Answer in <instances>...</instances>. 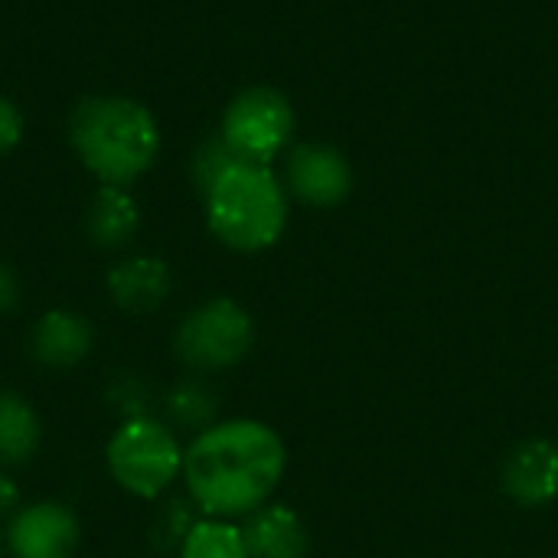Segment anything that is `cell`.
<instances>
[{
	"label": "cell",
	"instance_id": "5bb4252c",
	"mask_svg": "<svg viewBox=\"0 0 558 558\" xmlns=\"http://www.w3.org/2000/svg\"><path fill=\"white\" fill-rule=\"evenodd\" d=\"M43 445V422L36 409L10 389H0V468H23Z\"/></svg>",
	"mask_w": 558,
	"mask_h": 558
},
{
	"label": "cell",
	"instance_id": "e0dca14e",
	"mask_svg": "<svg viewBox=\"0 0 558 558\" xmlns=\"http://www.w3.org/2000/svg\"><path fill=\"white\" fill-rule=\"evenodd\" d=\"M235 163H242V157L216 134V137H209V141H203L199 147H196V154H193V160H190V177H193V186L206 196Z\"/></svg>",
	"mask_w": 558,
	"mask_h": 558
},
{
	"label": "cell",
	"instance_id": "ac0fdd59",
	"mask_svg": "<svg viewBox=\"0 0 558 558\" xmlns=\"http://www.w3.org/2000/svg\"><path fill=\"white\" fill-rule=\"evenodd\" d=\"M193 500H170L157 510L154 523H150V543L160 553H180L186 533L196 526V513H193Z\"/></svg>",
	"mask_w": 558,
	"mask_h": 558
},
{
	"label": "cell",
	"instance_id": "9c48e42d",
	"mask_svg": "<svg viewBox=\"0 0 558 558\" xmlns=\"http://www.w3.org/2000/svg\"><path fill=\"white\" fill-rule=\"evenodd\" d=\"M500 487L517 507H549L558 500V445L549 438H530L517 445L504 468Z\"/></svg>",
	"mask_w": 558,
	"mask_h": 558
},
{
	"label": "cell",
	"instance_id": "6da1fadb",
	"mask_svg": "<svg viewBox=\"0 0 558 558\" xmlns=\"http://www.w3.org/2000/svg\"><path fill=\"white\" fill-rule=\"evenodd\" d=\"M288 468L281 435L258 418H226L193 435L183 451V487L213 520H245L278 490Z\"/></svg>",
	"mask_w": 558,
	"mask_h": 558
},
{
	"label": "cell",
	"instance_id": "9a60e30c",
	"mask_svg": "<svg viewBox=\"0 0 558 558\" xmlns=\"http://www.w3.org/2000/svg\"><path fill=\"white\" fill-rule=\"evenodd\" d=\"M163 412H167V425L173 432H190L199 435L209 425L219 422V392L203 379V376H190L180 379L167 399H163Z\"/></svg>",
	"mask_w": 558,
	"mask_h": 558
},
{
	"label": "cell",
	"instance_id": "2e32d148",
	"mask_svg": "<svg viewBox=\"0 0 558 558\" xmlns=\"http://www.w3.org/2000/svg\"><path fill=\"white\" fill-rule=\"evenodd\" d=\"M180 558H248L242 526H235L232 520L199 517L180 546Z\"/></svg>",
	"mask_w": 558,
	"mask_h": 558
},
{
	"label": "cell",
	"instance_id": "7402d4cb",
	"mask_svg": "<svg viewBox=\"0 0 558 558\" xmlns=\"http://www.w3.org/2000/svg\"><path fill=\"white\" fill-rule=\"evenodd\" d=\"M20 304V278L7 262H0V317L10 314Z\"/></svg>",
	"mask_w": 558,
	"mask_h": 558
},
{
	"label": "cell",
	"instance_id": "ffe728a7",
	"mask_svg": "<svg viewBox=\"0 0 558 558\" xmlns=\"http://www.w3.org/2000/svg\"><path fill=\"white\" fill-rule=\"evenodd\" d=\"M23 141V111L13 98L0 95V157H7Z\"/></svg>",
	"mask_w": 558,
	"mask_h": 558
},
{
	"label": "cell",
	"instance_id": "8fae6325",
	"mask_svg": "<svg viewBox=\"0 0 558 558\" xmlns=\"http://www.w3.org/2000/svg\"><path fill=\"white\" fill-rule=\"evenodd\" d=\"M105 288L111 304L124 314H150L170 298L173 275L170 265L157 255H128L111 265Z\"/></svg>",
	"mask_w": 558,
	"mask_h": 558
},
{
	"label": "cell",
	"instance_id": "5b68a950",
	"mask_svg": "<svg viewBox=\"0 0 558 558\" xmlns=\"http://www.w3.org/2000/svg\"><path fill=\"white\" fill-rule=\"evenodd\" d=\"M255 347V320L232 298H209L196 304L173 330L177 360L206 376L239 366Z\"/></svg>",
	"mask_w": 558,
	"mask_h": 558
},
{
	"label": "cell",
	"instance_id": "8992f818",
	"mask_svg": "<svg viewBox=\"0 0 558 558\" xmlns=\"http://www.w3.org/2000/svg\"><path fill=\"white\" fill-rule=\"evenodd\" d=\"M294 128L298 114L291 98L271 85H252L226 105L219 137L245 163L271 167V160L291 147Z\"/></svg>",
	"mask_w": 558,
	"mask_h": 558
},
{
	"label": "cell",
	"instance_id": "7a4b0ae2",
	"mask_svg": "<svg viewBox=\"0 0 558 558\" xmlns=\"http://www.w3.org/2000/svg\"><path fill=\"white\" fill-rule=\"evenodd\" d=\"M69 144L101 186H131L154 167L160 128L150 108L128 95H92L69 118Z\"/></svg>",
	"mask_w": 558,
	"mask_h": 558
},
{
	"label": "cell",
	"instance_id": "3957f363",
	"mask_svg": "<svg viewBox=\"0 0 558 558\" xmlns=\"http://www.w3.org/2000/svg\"><path fill=\"white\" fill-rule=\"evenodd\" d=\"M206 226L232 252H265L288 226V190L265 163H235L206 196Z\"/></svg>",
	"mask_w": 558,
	"mask_h": 558
},
{
	"label": "cell",
	"instance_id": "d6986e66",
	"mask_svg": "<svg viewBox=\"0 0 558 558\" xmlns=\"http://www.w3.org/2000/svg\"><path fill=\"white\" fill-rule=\"evenodd\" d=\"M108 399H111V405L121 412V422L124 418H141V415H150L147 412V392L141 389V383L134 379V376H121L114 386H111V392H108Z\"/></svg>",
	"mask_w": 558,
	"mask_h": 558
},
{
	"label": "cell",
	"instance_id": "30bf717a",
	"mask_svg": "<svg viewBox=\"0 0 558 558\" xmlns=\"http://www.w3.org/2000/svg\"><path fill=\"white\" fill-rule=\"evenodd\" d=\"M95 347V327L88 317L56 307L46 311L29 330V356L46 369H75Z\"/></svg>",
	"mask_w": 558,
	"mask_h": 558
},
{
	"label": "cell",
	"instance_id": "44dd1931",
	"mask_svg": "<svg viewBox=\"0 0 558 558\" xmlns=\"http://www.w3.org/2000/svg\"><path fill=\"white\" fill-rule=\"evenodd\" d=\"M23 507V494H20V484L0 468V526H7L13 520V513Z\"/></svg>",
	"mask_w": 558,
	"mask_h": 558
},
{
	"label": "cell",
	"instance_id": "277c9868",
	"mask_svg": "<svg viewBox=\"0 0 558 558\" xmlns=\"http://www.w3.org/2000/svg\"><path fill=\"white\" fill-rule=\"evenodd\" d=\"M183 451L186 448L163 418H124L105 445V468L124 494L160 500L183 477Z\"/></svg>",
	"mask_w": 558,
	"mask_h": 558
},
{
	"label": "cell",
	"instance_id": "ba28073f",
	"mask_svg": "<svg viewBox=\"0 0 558 558\" xmlns=\"http://www.w3.org/2000/svg\"><path fill=\"white\" fill-rule=\"evenodd\" d=\"M78 539V517L59 500L23 504L3 526V549L10 558H72Z\"/></svg>",
	"mask_w": 558,
	"mask_h": 558
},
{
	"label": "cell",
	"instance_id": "4fadbf2b",
	"mask_svg": "<svg viewBox=\"0 0 558 558\" xmlns=\"http://www.w3.org/2000/svg\"><path fill=\"white\" fill-rule=\"evenodd\" d=\"M141 229V206L128 186H98L85 209V232L95 248L118 252Z\"/></svg>",
	"mask_w": 558,
	"mask_h": 558
},
{
	"label": "cell",
	"instance_id": "52a82bcc",
	"mask_svg": "<svg viewBox=\"0 0 558 558\" xmlns=\"http://www.w3.org/2000/svg\"><path fill=\"white\" fill-rule=\"evenodd\" d=\"M284 190L314 209H333L353 193V167L333 144H291L284 160Z\"/></svg>",
	"mask_w": 558,
	"mask_h": 558
},
{
	"label": "cell",
	"instance_id": "7c38bea8",
	"mask_svg": "<svg viewBox=\"0 0 558 558\" xmlns=\"http://www.w3.org/2000/svg\"><path fill=\"white\" fill-rule=\"evenodd\" d=\"M242 539L248 558H307L311 536L291 507L265 504L242 523Z\"/></svg>",
	"mask_w": 558,
	"mask_h": 558
},
{
	"label": "cell",
	"instance_id": "603a6c76",
	"mask_svg": "<svg viewBox=\"0 0 558 558\" xmlns=\"http://www.w3.org/2000/svg\"><path fill=\"white\" fill-rule=\"evenodd\" d=\"M7 556V549H3V536H0V558Z\"/></svg>",
	"mask_w": 558,
	"mask_h": 558
}]
</instances>
